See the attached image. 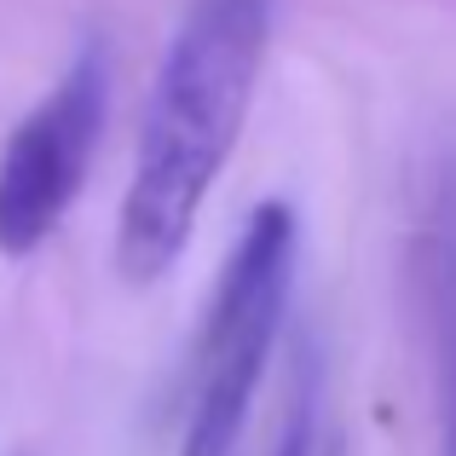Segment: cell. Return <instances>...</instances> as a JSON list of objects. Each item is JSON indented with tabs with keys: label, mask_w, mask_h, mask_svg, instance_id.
Here are the masks:
<instances>
[{
	"label": "cell",
	"mask_w": 456,
	"mask_h": 456,
	"mask_svg": "<svg viewBox=\"0 0 456 456\" xmlns=\"http://www.w3.org/2000/svg\"><path fill=\"white\" fill-rule=\"evenodd\" d=\"M266 41L272 0H197L167 35L139 116L134 179L116 214L122 283L145 289L191 248L197 214L248 122Z\"/></svg>",
	"instance_id": "cell-1"
},
{
	"label": "cell",
	"mask_w": 456,
	"mask_h": 456,
	"mask_svg": "<svg viewBox=\"0 0 456 456\" xmlns=\"http://www.w3.org/2000/svg\"><path fill=\"white\" fill-rule=\"evenodd\" d=\"M295 283V208L260 202L225 260L197 341V393L179 456H232L255 411L272 341Z\"/></svg>",
	"instance_id": "cell-2"
},
{
	"label": "cell",
	"mask_w": 456,
	"mask_h": 456,
	"mask_svg": "<svg viewBox=\"0 0 456 456\" xmlns=\"http://www.w3.org/2000/svg\"><path fill=\"white\" fill-rule=\"evenodd\" d=\"M110 116V53L87 41L0 151V255L29 260L87 185Z\"/></svg>",
	"instance_id": "cell-3"
},
{
	"label": "cell",
	"mask_w": 456,
	"mask_h": 456,
	"mask_svg": "<svg viewBox=\"0 0 456 456\" xmlns=\"http://www.w3.org/2000/svg\"><path fill=\"white\" fill-rule=\"evenodd\" d=\"M434 381H439V456H456V208L434 232Z\"/></svg>",
	"instance_id": "cell-4"
},
{
	"label": "cell",
	"mask_w": 456,
	"mask_h": 456,
	"mask_svg": "<svg viewBox=\"0 0 456 456\" xmlns=\"http://www.w3.org/2000/svg\"><path fill=\"white\" fill-rule=\"evenodd\" d=\"M278 456H312V434H306V416L289 428V439L278 445Z\"/></svg>",
	"instance_id": "cell-5"
}]
</instances>
